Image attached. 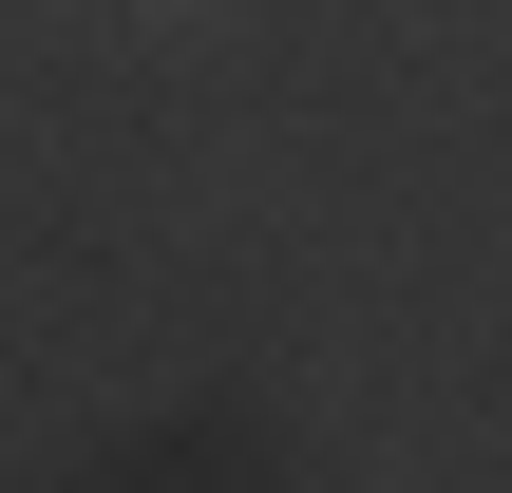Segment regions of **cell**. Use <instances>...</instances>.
Listing matches in <instances>:
<instances>
[{
	"mask_svg": "<svg viewBox=\"0 0 512 493\" xmlns=\"http://www.w3.org/2000/svg\"><path fill=\"white\" fill-rule=\"evenodd\" d=\"M133 19H171V38H190V19H228V0H133Z\"/></svg>",
	"mask_w": 512,
	"mask_h": 493,
	"instance_id": "1",
	"label": "cell"
}]
</instances>
